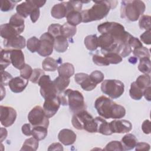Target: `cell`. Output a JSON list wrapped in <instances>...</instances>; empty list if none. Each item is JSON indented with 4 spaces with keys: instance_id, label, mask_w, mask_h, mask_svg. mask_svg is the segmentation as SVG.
<instances>
[{
    "instance_id": "cell-1",
    "label": "cell",
    "mask_w": 151,
    "mask_h": 151,
    "mask_svg": "<svg viewBox=\"0 0 151 151\" xmlns=\"http://www.w3.org/2000/svg\"><path fill=\"white\" fill-rule=\"evenodd\" d=\"M94 107L100 117L106 119H119L123 118L126 114V109L123 106L116 103L104 96L96 100Z\"/></svg>"
},
{
    "instance_id": "cell-2",
    "label": "cell",
    "mask_w": 151,
    "mask_h": 151,
    "mask_svg": "<svg viewBox=\"0 0 151 151\" xmlns=\"http://www.w3.org/2000/svg\"><path fill=\"white\" fill-rule=\"evenodd\" d=\"M91 8L81 11L82 22L87 23L100 20L107 16L110 9L114 8L117 4L116 1H94Z\"/></svg>"
},
{
    "instance_id": "cell-3",
    "label": "cell",
    "mask_w": 151,
    "mask_h": 151,
    "mask_svg": "<svg viewBox=\"0 0 151 151\" xmlns=\"http://www.w3.org/2000/svg\"><path fill=\"white\" fill-rule=\"evenodd\" d=\"M58 96L60 99L61 104L68 105L70 110L74 113L85 110L86 107L84 97L82 93L78 90L66 89Z\"/></svg>"
},
{
    "instance_id": "cell-4",
    "label": "cell",
    "mask_w": 151,
    "mask_h": 151,
    "mask_svg": "<svg viewBox=\"0 0 151 151\" xmlns=\"http://www.w3.org/2000/svg\"><path fill=\"white\" fill-rule=\"evenodd\" d=\"M145 5L142 1H123L121 2L120 17L130 21H136L145 11Z\"/></svg>"
},
{
    "instance_id": "cell-5",
    "label": "cell",
    "mask_w": 151,
    "mask_h": 151,
    "mask_svg": "<svg viewBox=\"0 0 151 151\" xmlns=\"http://www.w3.org/2000/svg\"><path fill=\"white\" fill-rule=\"evenodd\" d=\"M71 123L77 130H84L89 133L97 132V123L96 119L86 110L74 113L72 117Z\"/></svg>"
},
{
    "instance_id": "cell-6",
    "label": "cell",
    "mask_w": 151,
    "mask_h": 151,
    "mask_svg": "<svg viewBox=\"0 0 151 151\" xmlns=\"http://www.w3.org/2000/svg\"><path fill=\"white\" fill-rule=\"evenodd\" d=\"M98 31L103 34L111 35L114 38L123 41H128L132 35L126 31L124 27L120 23L116 22H105L97 27Z\"/></svg>"
},
{
    "instance_id": "cell-7",
    "label": "cell",
    "mask_w": 151,
    "mask_h": 151,
    "mask_svg": "<svg viewBox=\"0 0 151 151\" xmlns=\"http://www.w3.org/2000/svg\"><path fill=\"white\" fill-rule=\"evenodd\" d=\"M101 91L113 99L120 97L124 91V85L118 80H106L101 85Z\"/></svg>"
},
{
    "instance_id": "cell-8",
    "label": "cell",
    "mask_w": 151,
    "mask_h": 151,
    "mask_svg": "<svg viewBox=\"0 0 151 151\" xmlns=\"http://www.w3.org/2000/svg\"><path fill=\"white\" fill-rule=\"evenodd\" d=\"M28 120L32 126H42L48 128L49 120L46 117L43 107L36 106L32 109L28 115Z\"/></svg>"
},
{
    "instance_id": "cell-9",
    "label": "cell",
    "mask_w": 151,
    "mask_h": 151,
    "mask_svg": "<svg viewBox=\"0 0 151 151\" xmlns=\"http://www.w3.org/2000/svg\"><path fill=\"white\" fill-rule=\"evenodd\" d=\"M40 87V93L41 96L44 99L54 97L57 96L58 93L55 86L48 75H43L38 83Z\"/></svg>"
},
{
    "instance_id": "cell-10",
    "label": "cell",
    "mask_w": 151,
    "mask_h": 151,
    "mask_svg": "<svg viewBox=\"0 0 151 151\" xmlns=\"http://www.w3.org/2000/svg\"><path fill=\"white\" fill-rule=\"evenodd\" d=\"M40 47L37 53L42 57H48L53 52L54 37L48 32H45L40 38Z\"/></svg>"
},
{
    "instance_id": "cell-11",
    "label": "cell",
    "mask_w": 151,
    "mask_h": 151,
    "mask_svg": "<svg viewBox=\"0 0 151 151\" xmlns=\"http://www.w3.org/2000/svg\"><path fill=\"white\" fill-rule=\"evenodd\" d=\"M0 110V120L1 124L6 127L12 125L17 118V112L15 110L9 106H1Z\"/></svg>"
},
{
    "instance_id": "cell-12",
    "label": "cell",
    "mask_w": 151,
    "mask_h": 151,
    "mask_svg": "<svg viewBox=\"0 0 151 151\" xmlns=\"http://www.w3.org/2000/svg\"><path fill=\"white\" fill-rule=\"evenodd\" d=\"M60 105L61 101L58 95L54 97L45 99L43 104V110L46 117L50 118L54 116L58 110Z\"/></svg>"
},
{
    "instance_id": "cell-13",
    "label": "cell",
    "mask_w": 151,
    "mask_h": 151,
    "mask_svg": "<svg viewBox=\"0 0 151 151\" xmlns=\"http://www.w3.org/2000/svg\"><path fill=\"white\" fill-rule=\"evenodd\" d=\"M74 80L85 91H91L97 86V84L91 80L90 75L86 73H78L76 74L74 76Z\"/></svg>"
},
{
    "instance_id": "cell-14",
    "label": "cell",
    "mask_w": 151,
    "mask_h": 151,
    "mask_svg": "<svg viewBox=\"0 0 151 151\" xmlns=\"http://www.w3.org/2000/svg\"><path fill=\"white\" fill-rule=\"evenodd\" d=\"M113 133H125L130 132L132 124L127 120H114L109 123Z\"/></svg>"
},
{
    "instance_id": "cell-15",
    "label": "cell",
    "mask_w": 151,
    "mask_h": 151,
    "mask_svg": "<svg viewBox=\"0 0 151 151\" xmlns=\"http://www.w3.org/2000/svg\"><path fill=\"white\" fill-rule=\"evenodd\" d=\"M76 134L70 129H64L60 131L58 134L59 141L65 146L73 145L76 140Z\"/></svg>"
},
{
    "instance_id": "cell-16",
    "label": "cell",
    "mask_w": 151,
    "mask_h": 151,
    "mask_svg": "<svg viewBox=\"0 0 151 151\" xmlns=\"http://www.w3.org/2000/svg\"><path fill=\"white\" fill-rule=\"evenodd\" d=\"M11 61L12 65L18 69L21 70L25 65V58L21 50L11 49L10 52Z\"/></svg>"
},
{
    "instance_id": "cell-17",
    "label": "cell",
    "mask_w": 151,
    "mask_h": 151,
    "mask_svg": "<svg viewBox=\"0 0 151 151\" xmlns=\"http://www.w3.org/2000/svg\"><path fill=\"white\" fill-rule=\"evenodd\" d=\"M28 83V80L25 79L22 77H16L12 78L8 83L10 90L15 93L23 91Z\"/></svg>"
},
{
    "instance_id": "cell-18",
    "label": "cell",
    "mask_w": 151,
    "mask_h": 151,
    "mask_svg": "<svg viewBox=\"0 0 151 151\" xmlns=\"http://www.w3.org/2000/svg\"><path fill=\"white\" fill-rule=\"evenodd\" d=\"M35 8H38L34 4L33 1L29 0L25 1L18 5L16 7V11L19 15L24 18H27L29 15H30L32 11Z\"/></svg>"
},
{
    "instance_id": "cell-19",
    "label": "cell",
    "mask_w": 151,
    "mask_h": 151,
    "mask_svg": "<svg viewBox=\"0 0 151 151\" xmlns=\"http://www.w3.org/2000/svg\"><path fill=\"white\" fill-rule=\"evenodd\" d=\"M3 42L4 46L9 49L21 50L26 45L25 38L20 35L9 40H4Z\"/></svg>"
},
{
    "instance_id": "cell-20",
    "label": "cell",
    "mask_w": 151,
    "mask_h": 151,
    "mask_svg": "<svg viewBox=\"0 0 151 151\" xmlns=\"http://www.w3.org/2000/svg\"><path fill=\"white\" fill-rule=\"evenodd\" d=\"M68 14L66 2H63L54 5L51 10V16L56 19H61L66 17Z\"/></svg>"
},
{
    "instance_id": "cell-21",
    "label": "cell",
    "mask_w": 151,
    "mask_h": 151,
    "mask_svg": "<svg viewBox=\"0 0 151 151\" xmlns=\"http://www.w3.org/2000/svg\"><path fill=\"white\" fill-rule=\"evenodd\" d=\"M0 34L4 40H9L19 35L18 31L9 23L1 25Z\"/></svg>"
},
{
    "instance_id": "cell-22",
    "label": "cell",
    "mask_w": 151,
    "mask_h": 151,
    "mask_svg": "<svg viewBox=\"0 0 151 151\" xmlns=\"http://www.w3.org/2000/svg\"><path fill=\"white\" fill-rule=\"evenodd\" d=\"M120 142L122 145L123 150H129L135 147L137 143V140L134 134L127 133L122 137Z\"/></svg>"
},
{
    "instance_id": "cell-23",
    "label": "cell",
    "mask_w": 151,
    "mask_h": 151,
    "mask_svg": "<svg viewBox=\"0 0 151 151\" xmlns=\"http://www.w3.org/2000/svg\"><path fill=\"white\" fill-rule=\"evenodd\" d=\"M24 19L17 13L15 14L9 19V24L11 25L18 32L19 34L22 33L25 28Z\"/></svg>"
},
{
    "instance_id": "cell-24",
    "label": "cell",
    "mask_w": 151,
    "mask_h": 151,
    "mask_svg": "<svg viewBox=\"0 0 151 151\" xmlns=\"http://www.w3.org/2000/svg\"><path fill=\"white\" fill-rule=\"evenodd\" d=\"M60 76L70 78L74 74V67L73 65L69 63H64L60 64L57 68Z\"/></svg>"
},
{
    "instance_id": "cell-25",
    "label": "cell",
    "mask_w": 151,
    "mask_h": 151,
    "mask_svg": "<svg viewBox=\"0 0 151 151\" xmlns=\"http://www.w3.org/2000/svg\"><path fill=\"white\" fill-rule=\"evenodd\" d=\"M97 123V132L103 135H111L113 134L110 124L104 118L101 117H96L95 118Z\"/></svg>"
},
{
    "instance_id": "cell-26",
    "label": "cell",
    "mask_w": 151,
    "mask_h": 151,
    "mask_svg": "<svg viewBox=\"0 0 151 151\" xmlns=\"http://www.w3.org/2000/svg\"><path fill=\"white\" fill-rule=\"evenodd\" d=\"M68 47L67 39L62 35L54 38V48L58 52H64L66 51Z\"/></svg>"
},
{
    "instance_id": "cell-27",
    "label": "cell",
    "mask_w": 151,
    "mask_h": 151,
    "mask_svg": "<svg viewBox=\"0 0 151 151\" xmlns=\"http://www.w3.org/2000/svg\"><path fill=\"white\" fill-rule=\"evenodd\" d=\"M70 78H67L60 76L54 79L53 83L57 91L58 94L62 93L66 90L70 84Z\"/></svg>"
},
{
    "instance_id": "cell-28",
    "label": "cell",
    "mask_w": 151,
    "mask_h": 151,
    "mask_svg": "<svg viewBox=\"0 0 151 151\" xmlns=\"http://www.w3.org/2000/svg\"><path fill=\"white\" fill-rule=\"evenodd\" d=\"M66 19L68 24L73 26L78 25L82 22V17L81 15V12L72 11L67 14L66 15Z\"/></svg>"
},
{
    "instance_id": "cell-29",
    "label": "cell",
    "mask_w": 151,
    "mask_h": 151,
    "mask_svg": "<svg viewBox=\"0 0 151 151\" xmlns=\"http://www.w3.org/2000/svg\"><path fill=\"white\" fill-rule=\"evenodd\" d=\"M38 140L32 136L25 140L20 150L35 151L38 147Z\"/></svg>"
},
{
    "instance_id": "cell-30",
    "label": "cell",
    "mask_w": 151,
    "mask_h": 151,
    "mask_svg": "<svg viewBox=\"0 0 151 151\" xmlns=\"http://www.w3.org/2000/svg\"><path fill=\"white\" fill-rule=\"evenodd\" d=\"M76 27L70 25L68 22H65L63 25H61V34L67 39L71 38L76 34Z\"/></svg>"
},
{
    "instance_id": "cell-31",
    "label": "cell",
    "mask_w": 151,
    "mask_h": 151,
    "mask_svg": "<svg viewBox=\"0 0 151 151\" xmlns=\"http://www.w3.org/2000/svg\"><path fill=\"white\" fill-rule=\"evenodd\" d=\"M47 127L42 126H32V136L38 141L44 139L47 135Z\"/></svg>"
},
{
    "instance_id": "cell-32",
    "label": "cell",
    "mask_w": 151,
    "mask_h": 151,
    "mask_svg": "<svg viewBox=\"0 0 151 151\" xmlns=\"http://www.w3.org/2000/svg\"><path fill=\"white\" fill-rule=\"evenodd\" d=\"M11 50L2 49L1 51V60H0V67L1 71H4L11 63L10 52Z\"/></svg>"
},
{
    "instance_id": "cell-33",
    "label": "cell",
    "mask_w": 151,
    "mask_h": 151,
    "mask_svg": "<svg viewBox=\"0 0 151 151\" xmlns=\"http://www.w3.org/2000/svg\"><path fill=\"white\" fill-rule=\"evenodd\" d=\"M58 63L57 60L54 58L47 57H46L42 63V67L44 71H54L58 67Z\"/></svg>"
},
{
    "instance_id": "cell-34",
    "label": "cell",
    "mask_w": 151,
    "mask_h": 151,
    "mask_svg": "<svg viewBox=\"0 0 151 151\" xmlns=\"http://www.w3.org/2000/svg\"><path fill=\"white\" fill-rule=\"evenodd\" d=\"M84 45L86 48L90 51H94L98 47V37L96 34L89 35L84 38Z\"/></svg>"
},
{
    "instance_id": "cell-35",
    "label": "cell",
    "mask_w": 151,
    "mask_h": 151,
    "mask_svg": "<svg viewBox=\"0 0 151 151\" xmlns=\"http://www.w3.org/2000/svg\"><path fill=\"white\" fill-rule=\"evenodd\" d=\"M129 94L132 99L135 100H139L142 98L143 96V90L139 88L134 81L130 85Z\"/></svg>"
},
{
    "instance_id": "cell-36",
    "label": "cell",
    "mask_w": 151,
    "mask_h": 151,
    "mask_svg": "<svg viewBox=\"0 0 151 151\" xmlns=\"http://www.w3.org/2000/svg\"><path fill=\"white\" fill-rule=\"evenodd\" d=\"M135 83L139 88L144 90L147 87L150 86V77L149 74L139 76L137 78Z\"/></svg>"
},
{
    "instance_id": "cell-37",
    "label": "cell",
    "mask_w": 151,
    "mask_h": 151,
    "mask_svg": "<svg viewBox=\"0 0 151 151\" xmlns=\"http://www.w3.org/2000/svg\"><path fill=\"white\" fill-rule=\"evenodd\" d=\"M150 60L149 58L143 57L140 58L138 65V70L145 74H149L150 73Z\"/></svg>"
},
{
    "instance_id": "cell-38",
    "label": "cell",
    "mask_w": 151,
    "mask_h": 151,
    "mask_svg": "<svg viewBox=\"0 0 151 151\" xmlns=\"http://www.w3.org/2000/svg\"><path fill=\"white\" fill-rule=\"evenodd\" d=\"M103 56L106 59L107 63L112 64H117L120 63L122 61V57L116 52H101Z\"/></svg>"
},
{
    "instance_id": "cell-39",
    "label": "cell",
    "mask_w": 151,
    "mask_h": 151,
    "mask_svg": "<svg viewBox=\"0 0 151 151\" xmlns=\"http://www.w3.org/2000/svg\"><path fill=\"white\" fill-rule=\"evenodd\" d=\"M40 40L36 37H32L29 38L27 42V49L31 52H37L40 47Z\"/></svg>"
},
{
    "instance_id": "cell-40",
    "label": "cell",
    "mask_w": 151,
    "mask_h": 151,
    "mask_svg": "<svg viewBox=\"0 0 151 151\" xmlns=\"http://www.w3.org/2000/svg\"><path fill=\"white\" fill-rule=\"evenodd\" d=\"M133 54H134V56H136V57L139 58V59L143 57H147L150 58V57L149 50L143 46L133 49Z\"/></svg>"
},
{
    "instance_id": "cell-41",
    "label": "cell",
    "mask_w": 151,
    "mask_h": 151,
    "mask_svg": "<svg viewBox=\"0 0 151 151\" xmlns=\"http://www.w3.org/2000/svg\"><path fill=\"white\" fill-rule=\"evenodd\" d=\"M150 16L147 15H143L139 18V25L140 29H145L146 31L150 30Z\"/></svg>"
},
{
    "instance_id": "cell-42",
    "label": "cell",
    "mask_w": 151,
    "mask_h": 151,
    "mask_svg": "<svg viewBox=\"0 0 151 151\" xmlns=\"http://www.w3.org/2000/svg\"><path fill=\"white\" fill-rule=\"evenodd\" d=\"M20 1H12V0H2L1 1V10L3 12H7L12 10L15 4Z\"/></svg>"
},
{
    "instance_id": "cell-43",
    "label": "cell",
    "mask_w": 151,
    "mask_h": 151,
    "mask_svg": "<svg viewBox=\"0 0 151 151\" xmlns=\"http://www.w3.org/2000/svg\"><path fill=\"white\" fill-rule=\"evenodd\" d=\"M104 150H120L122 151L123 150L122 145L120 142L114 140L111 141L107 144L105 148L104 149Z\"/></svg>"
},
{
    "instance_id": "cell-44",
    "label": "cell",
    "mask_w": 151,
    "mask_h": 151,
    "mask_svg": "<svg viewBox=\"0 0 151 151\" xmlns=\"http://www.w3.org/2000/svg\"><path fill=\"white\" fill-rule=\"evenodd\" d=\"M44 71L40 68H35L33 70L32 74L29 78V80L35 84H38L40 78L44 75Z\"/></svg>"
},
{
    "instance_id": "cell-45",
    "label": "cell",
    "mask_w": 151,
    "mask_h": 151,
    "mask_svg": "<svg viewBox=\"0 0 151 151\" xmlns=\"http://www.w3.org/2000/svg\"><path fill=\"white\" fill-rule=\"evenodd\" d=\"M90 77L91 80L96 84L102 82L104 78V76L103 73L99 70H95L93 71L90 74Z\"/></svg>"
},
{
    "instance_id": "cell-46",
    "label": "cell",
    "mask_w": 151,
    "mask_h": 151,
    "mask_svg": "<svg viewBox=\"0 0 151 151\" xmlns=\"http://www.w3.org/2000/svg\"><path fill=\"white\" fill-rule=\"evenodd\" d=\"M61 25L59 24H52L48 28V32L52 35L54 38L61 35Z\"/></svg>"
},
{
    "instance_id": "cell-47",
    "label": "cell",
    "mask_w": 151,
    "mask_h": 151,
    "mask_svg": "<svg viewBox=\"0 0 151 151\" xmlns=\"http://www.w3.org/2000/svg\"><path fill=\"white\" fill-rule=\"evenodd\" d=\"M32 71L33 70L31 67L29 65L25 64L24 67L20 70V76L25 79L29 80L32 74Z\"/></svg>"
},
{
    "instance_id": "cell-48",
    "label": "cell",
    "mask_w": 151,
    "mask_h": 151,
    "mask_svg": "<svg viewBox=\"0 0 151 151\" xmlns=\"http://www.w3.org/2000/svg\"><path fill=\"white\" fill-rule=\"evenodd\" d=\"M93 61L94 64L99 66H107L109 64L107 63L106 59L104 56H101L98 54H94L93 55Z\"/></svg>"
},
{
    "instance_id": "cell-49",
    "label": "cell",
    "mask_w": 151,
    "mask_h": 151,
    "mask_svg": "<svg viewBox=\"0 0 151 151\" xmlns=\"http://www.w3.org/2000/svg\"><path fill=\"white\" fill-rule=\"evenodd\" d=\"M1 84L3 86L8 85L9 82L13 78L11 74L5 71H1Z\"/></svg>"
},
{
    "instance_id": "cell-50",
    "label": "cell",
    "mask_w": 151,
    "mask_h": 151,
    "mask_svg": "<svg viewBox=\"0 0 151 151\" xmlns=\"http://www.w3.org/2000/svg\"><path fill=\"white\" fill-rule=\"evenodd\" d=\"M129 44L130 46V47L133 49H135L139 47H142V42L137 38L133 37V36H131L129 40Z\"/></svg>"
},
{
    "instance_id": "cell-51",
    "label": "cell",
    "mask_w": 151,
    "mask_h": 151,
    "mask_svg": "<svg viewBox=\"0 0 151 151\" xmlns=\"http://www.w3.org/2000/svg\"><path fill=\"white\" fill-rule=\"evenodd\" d=\"M151 34V29L146 31L142 35H140V40L145 44L150 45L151 44V40H150L151 34Z\"/></svg>"
},
{
    "instance_id": "cell-52",
    "label": "cell",
    "mask_w": 151,
    "mask_h": 151,
    "mask_svg": "<svg viewBox=\"0 0 151 151\" xmlns=\"http://www.w3.org/2000/svg\"><path fill=\"white\" fill-rule=\"evenodd\" d=\"M32 126L30 123H25L22 126V132L25 136H32Z\"/></svg>"
},
{
    "instance_id": "cell-53",
    "label": "cell",
    "mask_w": 151,
    "mask_h": 151,
    "mask_svg": "<svg viewBox=\"0 0 151 151\" xmlns=\"http://www.w3.org/2000/svg\"><path fill=\"white\" fill-rule=\"evenodd\" d=\"M135 149L137 151L141 150H149L150 149V145L147 143L145 142H139L137 143L135 146Z\"/></svg>"
},
{
    "instance_id": "cell-54",
    "label": "cell",
    "mask_w": 151,
    "mask_h": 151,
    "mask_svg": "<svg viewBox=\"0 0 151 151\" xmlns=\"http://www.w3.org/2000/svg\"><path fill=\"white\" fill-rule=\"evenodd\" d=\"M142 129L145 134L150 133V122L149 120H145L142 125Z\"/></svg>"
},
{
    "instance_id": "cell-55",
    "label": "cell",
    "mask_w": 151,
    "mask_h": 151,
    "mask_svg": "<svg viewBox=\"0 0 151 151\" xmlns=\"http://www.w3.org/2000/svg\"><path fill=\"white\" fill-rule=\"evenodd\" d=\"M40 15V11L39 8L34 9L32 11V12L31 13V14L29 15L31 21L33 23H35L38 20V19L39 18Z\"/></svg>"
},
{
    "instance_id": "cell-56",
    "label": "cell",
    "mask_w": 151,
    "mask_h": 151,
    "mask_svg": "<svg viewBox=\"0 0 151 151\" xmlns=\"http://www.w3.org/2000/svg\"><path fill=\"white\" fill-rule=\"evenodd\" d=\"M48 150H63V147L60 143H54L50 145Z\"/></svg>"
},
{
    "instance_id": "cell-57",
    "label": "cell",
    "mask_w": 151,
    "mask_h": 151,
    "mask_svg": "<svg viewBox=\"0 0 151 151\" xmlns=\"http://www.w3.org/2000/svg\"><path fill=\"white\" fill-rule=\"evenodd\" d=\"M150 90H151V87H148L146 88H145L143 90V96L145 97V99L147 100V101H150L151 100V96H150Z\"/></svg>"
},
{
    "instance_id": "cell-58",
    "label": "cell",
    "mask_w": 151,
    "mask_h": 151,
    "mask_svg": "<svg viewBox=\"0 0 151 151\" xmlns=\"http://www.w3.org/2000/svg\"><path fill=\"white\" fill-rule=\"evenodd\" d=\"M8 134L7 130L5 128L1 127V142H2V141L6 139Z\"/></svg>"
},
{
    "instance_id": "cell-59",
    "label": "cell",
    "mask_w": 151,
    "mask_h": 151,
    "mask_svg": "<svg viewBox=\"0 0 151 151\" xmlns=\"http://www.w3.org/2000/svg\"><path fill=\"white\" fill-rule=\"evenodd\" d=\"M1 100L4 99V96H5V89L4 87V86L1 84Z\"/></svg>"
},
{
    "instance_id": "cell-60",
    "label": "cell",
    "mask_w": 151,
    "mask_h": 151,
    "mask_svg": "<svg viewBox=\"0 0 151 151\" xmlns=\"http://www.w3.org/2000/svg\"><path fill=\"white\" fill-rule=\"evenodd\" d=\"M137 58L136 57H131L129 58V61L130 63H132L133 64H134L137 63Z\"/></svg>"
}]
</instances>
